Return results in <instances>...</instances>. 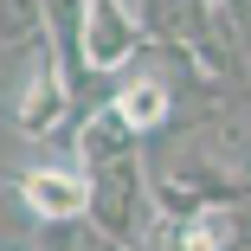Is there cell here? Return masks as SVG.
<instances>
[{"mask_svg":"<svg viewBox=\"0 0 251 251\" xmlns=\"http://www.w3.org/2000/svg\"><path fill=\"white\" fill-rule=\"evenodd\" d=\"M155 219H161V213H155V200H148L142 155L84 174V226H90V232L116 238L123 251H142V238L155 232Z\"/></svg>","mask_w":251,"mask_h":251,"instance_id":"obj_1","label":"cell"},{"mask_svg":"<svg viewBox=\"0 0 251 251\" xmlns=\"http://www.w3.org/2000/svg\"><path fill=\"white\" fill-rule=\"evenodd\" d=\"M142 52V26H135V7L129 0H84V39H77V58H84V77H116L129 58Z\"/></svg>","mask_w":251,"mask_h":251,"instance_id":"obj_2","label":"cell"},{"mask_svg":"<svg viewBox=\"0 0 251 251\" xmlns=\"http://www.w3.org/2000/svg\"><path fill=\"white\" fill-rule=\"evenodd\" d=\"M65 116H71V84L58 77L52 52L32 45V52H26V71H20V84H13V129H20L26 142H39V135H52Z\"/></svg>","mask_w":251,"mask_h":251,"instance_id":"obj_3","label":"cell"},{"mask_svg":"<svg viewBox=\"0 0 251 251\" xmlns=\"http://www.w3.org/2000/svg\"><path fill=\"white\" fill-rule=\"evenodd\" d=\"M13 200H20V213L26 219H84V174H77V161H65V168H26V174H13Z\"/></svg>","mask_w":251,"mask_h":251,"instance_id":"obj_4","label":"cell"},{"mask_svg":"<svg viewBox=\"0 0 251 251\" xmlns=\"http://www.w3.org/2000/svg\"><path fill=\"white\" fill-rule=\"evenodd\" d=\"M77 174H90V168H110V161H129V155H142V135L116 116V103H90L84 116H77Z\"/></svg>","mask_w":251,"mask_h":251,"instance_id":"obj_5","label":"cell"},{"mask_svg":"<svg viewBox=\"0 0 251 251\" xmlns=\"http://www.w3.org/2000/svg\"><path fill=\"white\" fill-rule=\"evenodd\" d=\"M39 20H45V52H52L58 77L71 84V110H77V90L90 84V77H84V58H77V39H84V0H39Z\"/></svg>","mask_w":251,"mask_h":251,"instance_id":"obj_6","label":"cell"},{"mask_svg":"<svg viewBox=\"0 0 251 251\" xmlns=\"http://www.w3.org/2000/svg\"><path fill=\"white\" fill-rule=\"evenodd\" d=\"M45 39L39 0H0V52H32Z\"/></svg>","mask_w":251,"mask_h":251,"instance_id":"obj_7","label":"cell"},{"mask_svg":"<svg viewBox=\"0 0 251 251\" xmlns=\"http://www.w3.org/2000/svg\"><path fill=\"white\" fill-rule=\"evenodd\" d=\"M71 251H123V245H116V238H103V232H90V226L77 219V226H71Z\"/></svg>","mask_w":251,"mask_h":251,"instance_id":"obj_8","label":"cell"}]
</instances>
